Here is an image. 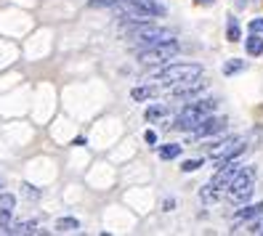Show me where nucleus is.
<instances>
[{"label":"nucleus","mask_w":263,"mask_h":236,"mask_svg":"<svg viewBox=\"0 0 263 236\" xmlns=\"http://www.w3.org/2000/svg\"><path fill=\"white\" fill-rule=\"evenodd\" d=\"M218 196H221V191H218V188H215V186H210V183H208V186L202 188V191H199V199H202L205 204H213V202L218 199Z\"/></svg>","instance_id":"16"},{"label":"nucleus","mask_w":263,"mask_h":236,"mask_svg":"<svg viewBox=\"0 0 263 236\" xmlns=\"http://www.w3.org/2000/svg\"><path fill=\"white\" fill-rule=\"evenodd\" d=\"M146 122H157V120H162V117H167V106H160V104H154V106H149L146 109Z\"/></svg>","instance_id":"15"},{"label":"nucleus","mask_w":263,"mask_h":236,"mask_svg":"<svg viewBox=\"0 0 263 236\" xmlns=\"http://www.w3.org/2000/svg\"><path fill=\"white\" fill-rule=\"evenodd\" d=\"M245 149H247V146H245L242 138H226V141H221V144H215V146L210 149V160H215V162L237 160Z\"/></svg>","instance_id":"5"},{"label":"nucleus","mask_w":263,"mask_h":236,"mask_svg":"<svg viewBox=\"0 0 263 236\" xmlns=\"http://www.w3.org/2000/svg\"><path fill=\"white\" fill-rule=\"evenodd\" d=\"M144 138H146V144H149V146L157 144V133H154V130H146V133H144Z\"/></svg>","instance_id":"24"},{"label":"nucleus","mask_w":263,"mask_h":236,"mask_svg":"<svg viewBox=\"0 0 263 236\" xmlns=\"http://www.w3.org/2000/svg\"><path fill=\"white\" fill-rule=\"evenodd\" d=\"M173 207H176L173 199H165V202H162V210H173Z\"/></svg>","instance_id":"26"},{"label":"nucleus","mask_w":263,"mask_h":236,"mask_svg":"<svg viewBox=\"0 0 263 236\" xmlns=\"http://www.w3.org/2000/svg\"><path fill=\"white\" fill-rule=\"evenodd\" d=\"M255 191V167H239V172L234 175V181L229 183L226 196L234 204H245Z\"/></svg>","instance_id":"2"},{"label":"nucleus","mask_w":263,"mask_h":236,"mask_svg":"<svg viewBox=\"0 0 263 236\" xmlns=\"http://www.w3.org/2000/svg\"><path fill=\"white\" fill-rule=\"evenodd\" d=\"M197 6H213V0H194Z\"/></svg>","instance_id":"27"},{"label":"nucleus","mask_w":263,"mask_h":236,"mask_svg":"<svg viewBox=\"0 0 263 236\" xmlns=\"http://www.w3.org/2000/svg\"><path fill=\"white\" fill-rule=\"evenodd\" d=\"M178 154H181V144H167L160 149V160H176Z\"/></svg>","instance_id":"18"},{"label":"nucleus","mask_w":263,"mask_h":236,"mask_svg":"<svg viewBox=\"0 0 263 236\" xmlns=\"http://www.w3.org/2000/svg\"><path fill=\"white\" fill-rule=\"evenodd\" d=\"M37 226V220H19V223H13L8 228V233H32Z\"/></svg>","instance_id":"14"},{"label":"nucleus","mask_w":263,"mask_h":236,"mask_svg":"<svg viewBox=\"0 0 263 236\" xmlns=\"http://www.w3.org/2000/svg\"><path fill=\"white\" fill-rule=\"evenodd\" d=\"M245 48H247V53H250V56H260L263 53V37L253 32L250 37L245 40Z\"/></svg>","instance_id":"11"},{"label":"nucleus","mask_w":263,"mask_h":236,"mask_svg":"<svg viewBox=\"0 0 263 236\" xmlns=\"http://www.w3.org/2000/svg\"><path fill=\"white\" fill-rule=\"evenodd\" d=\"M165 85H176L183 80H194V77H202V67L199 64H167L162 69L154 72Z\"/></svg>","instance_id":"4"},{"label":"nucleus","mask_w":263,"mask_h":236,"mask_svg":"<svg viewBox=\"0 0 263 236\" xmlns=\"http://www.w3.org/2000/svg\"><path fill=\"white\" fill-rule=\"evenodd\" d=\"M80 228V220H74V218H61L56 220V231L59 233H69V231H77Z\"/></svg>","instance_id":"13"},{"label":"nucleus","mask_w":263,"mask_h":236,"mask_svg":"<svg viewBox=\"0 0 263 236\" xmlns=\"http://www.w3.org/2000/svg\"><path fill=\"white\" fill-rule=\"evenodd\" d=\"M85 144H88V141H85L83 135H77V138L72 141V146H85Z\"/></svg>","instance_id":"25"},{"label":"nucleus","mask_w":263,"mask_h":236,"mask_svg":"<svg viewBox=\"0 0 263 236\" xmlns=\"http://www.w3.org/2000/svg\"><path fill=\"white\" fill-rule=\"evenodd\" d=\"M22 191H24L27 196H32V199H37V196H40V191H37V188H32L29 183H24V186H22Z\"/></svg>","instance_id":"23"},{"label":"nucleus","mask_w":263,"mask_h":236,"mask_svg":"<svg viewBox=\"0 0 263 236\" xmlns=\"http://www.w3.org/2000/svg\"><path fill=\"white\" fill-rule=\"evenodd\" d=\"M223 130H226V117H213V114H208V117L192 130V141L208 138V135H218V133H223Z\"/></svg>","instance_id":"6"},{"label":"nucleus","mask_w":263,"mask_h":236,"mask_svg":"<svg viewBox=\"0 0 263 236\" xmlns=\"http://www.w3.org/2000/svg\"><path fill=\"white\" fill-rule=\"evenodd\" d=\"M157 93H160V90L154 88V85H141V88H133L130 99H133V101H146V99H154Z\"/></svg>","instance_id":"10"},{"label":"nucleus","mask_w":263,"mask_h":236,"mask_svg":"<svg viewBox=\"0 0 263 236\" xmlns=\"http://www.w3.org/2000/svg\"><path fill=\"white\" fill-rule=\"evenodd\" d=\"M239 162L237 160H229V162H221V167H218V172L213 175V181H210V186H215L218 191H226L229 188V183L234 181V175L239 172Z\"/></svg>","instance_id":"7"},{"label":"nucleus","mask_w":263,"mask_h":236,"mask_svg":"<svg viewBox=\"0 0 263 236\" xmlns=\"http://www.w3.org/2000/svg\"><path fill=\"white\" fill-rule=\"evenodd\" d=\"M215 106H218V101L215 99H202V101H192L186 109H183V112L176 117V125L173 128L176 130H194L199 122H202L208 114H213L215 112Z\"/></svg>","instance_id":"1"},{"label":"nucleus","mask_w":263,"mask_h":236,"mask_svg":"<svg viewBox=\"0 0 263 236\" xmlns=\"http://www.w3.org/2000/svg\"><path fill=\"white\" fill-rule=\"evenodd\" d=\"M178 43L176 40H165V43H154L146 45V48L138 51V61L141 64H162V61H170L173 56H178Z\"/></svg>","instance_id":"3"},{"label":"nucleus","mask_w":263,"mask_h":236,"mask_svg":"<svg viewBox=\"0 0 263 236\" xmlns=\"http://www.w3.org/2000/svg\"><path fill=\"white\" fill-rule=\"evenodd\" d=\"M226 37H229L231 43H237V40L242 37V29H239L237 16H229V22H226Z\"/></svg>","instance_id":"12"},{"label":"nucleus","mask_w":263,"mask_h":236,"mask_svg":"<svg viewBox=\"0 0 263 236\" xmlns=\"http://www.w3.org/2000/svg\"><path fill=\"white\" fill-rule=\"evenodd\" d=\"M208 88L205 80H199V77H194V80H183V83H176L173 88V96L176 99H197L199 93H202Z\"/></svg>","instance_id":"8"},{"label":"nucleus","mask_w":263,"mask_h":236,"mask_svg":"<svg viewBox=\"0 0 263 236\" xmlns=\"http://www.w3.org/2000/svg\"><path fill=\"white\" fill-rule=\"evenodd\" d=\"M13 207H16V196L13 194H0V210H11L13 212Z\"/></svg>","instance_id":"19"},{"label":"nucleus","mask_w":263,"mask_h":236,"mask_svg":"<svg viewBox=\"0 0 263 236\" xmlns=\"http://www.w3.org/2000/svg\"><path fill=\"white\" fill-rule=\"evenodd\" d=\"M258 215H263V202H260V204H247V207L237 210L231 223H234V228H237L239 223H250V220H255Z\"/></svg>","instance_id":"9"},{"label":"nucleus","mask_w":263,"mask_h":236,"mask_svg":"<svg viewBox=\"0 0 263 236\" xmlns=\"http://www.w3.org/2000/svg\"><path fill=\"white\" fill-rule=\"evenodd\" d=\"M242 69H245V61H242V58H231V61H226V64H223V74H226V77L237 74V72H242Z\"/></svg>","instance_id":"17"},{"label":"nucleus","mask_w":263,"mask_h":236,"mask_svg":"<svg viewBox=\"0 0 263 236\" xmlns=\"http://www.w3.org/2000/svg\"><path fill=\"white\" fill-rule=\"evenodd\" d=\"M199 167H202V160H186V162L181 165L183 172H194V170H199Z\"/></svg>","instance_id":"21"},{"label":"nucleus","mask_w":263,"mask_h":236,"mask_svg":"<svg viewBox=\"0 0 263 236\" xmlns=\"http://www.w3.org/2000/svg\"><path fill=\"white\" fill-rule=\"evenodd\" d=\"M8 223H11V210H0V233H8Z\"/></svg>","instance_id":"20"},{"label":"nucleus","mask_w":263,"mask_h":236,"mask_svg":"<svg viewBox=\"0 0 263 236\" xmlns=\"http://www.w3.org/2000/svg\"><path fill=\"white\" fill-rule=\"evenodd\" d=\"M250 32L263 35V19H253V22H250Z\"/></svg>","instance_id":"22"}]
</instances>
